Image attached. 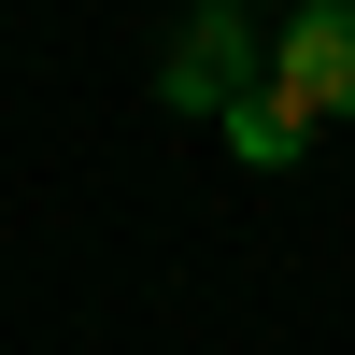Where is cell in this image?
<instances>
[{"mask_svg": "<svg viewBox=\"0 0 355 355\" xmlns=\"http://www.w3.org/2000/svg\"><path fill=\"white\" fill-rule=\"evenodd\" d=\"M256 85H270V71H256L242 0H199V15H185V43H171V100H185V114H242Z\"/></svg>", "mask_w": 355, "mask_h": 355, "instance_id": "6da1fadb", "label": "cell"}, {"mask_svg": "<svg viewBox=\"0 0 355 355\" xmlns=\"http://www.w3.org/2000/svg\"><path fill=\"white\" fill-rule=\"evenodd\" d=\"M270 85H284L299 114H355V0H299V15H284Z\"/></svg>", "mask_w": 355, "mask_h": 355, "instance_id": "7a4b0ae2", "label": "cell"}, {"mask_svg": "<svg viewBox=\"0 0 355 355\" xmlns=\"http://www.w3.org/2000/svg\"><path fill=\"white\" fill-rule=\"evenodd\" d=\"M299 128H313V114L284 100V85H256V100L227 114V157H242V171H284V157H299Z\"/></svg>", "mask_w": 355, "mask_h": 355, "instance_id": "3957f363", "label": "cell"}]
</instances>
